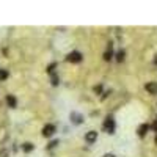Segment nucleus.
<instances>
[{"mask_svg":"<svg viewBox=\"0 0 157 157\" xmlns=\"http://www.w3.org/2000/svg\"><path fill=\"white\" fill-rule=\"evenodd\" d=\"M102 129H104V132H107V134H115V121H113L112 116H107L105 118Z\"/></svg>","mask_w":157,"mask_h":157,"instance_id":"nucleus-1","label":"nucleus"},{"mask_svg":"<svg viewBox=\"0 0 157 157\" xmlns=\"http://www.w3.org/2000/svg\"><path fill=\"white\" fill-rule=\"evenodd\" d=\"M66 60L69 63H80L82 61V54H80V52H77V50H74V52H71V54L66 57Z\"/></svg>","mask_w":157,"mask_h":157,"instance_id":"nucleus-2","label":"nucleus"},{"mask_svg":"<svg viewBox=\"0 0 157 157\" xmlns=\"http://www.w3.org/2000/svg\"><path fill=\"white\" fill-rule=\"evenodd\" d=\"M54 132H55V126L54 124H46L43 127V135L44 137H52V135H54Z\"/></svg>","mask_w":157,"mask_h":157,"instance_id":"nucleus-3","label":"nucleus"},{"mask_svg":"<svg viewBox=\"0 0 157 157\" xmlns=\"http://www.w3.org/2000/svg\"><path fill=\"white\" fill-rule=\"evenodd\" d=\"M85 140H86V143H94L98 140V132L96 130H90V132H86Z\"/></svg>","mask_w":157,"mask_h":157,"instance_id":"nucleus-4","label":"nucleus"},{"mask_svg":"<svg viewBox=\"0 0 157 157\" xmlns=\"http://www.w3.org/2000/svg\"><path fill=\"white\" fill-rule=\"evenodd\" d=\"M145 88H146L148 93H151V94H157V82H149V83L145 85Z\"/></svg>","mask_w":157,"mask_h":157,"instance_id":"nucleus-5","label":"nucleus"},{"mask_svg":"<svg viewBox=\"0 0 157 157\" xmlns=\"http://www.w3.org/2000/svg\"><path fill=\"white\" fill-rule=\"evenodd\" d=\"M148 130H149V126L148 124H141L140 127H138V130H137V132H138V137H145L146 134H148Z\"/></svg>","mask_w":157,"mask_h":157,"instance_id":"nucleus-6","label":"nucleus"},{"mask_svg":"<svg viewBox=\"0 0 157 157\" xmlns=\"http://www.w3.org/2000/svg\"><path fill=\"white\" fill-rule=\"evenodd\" d=\"M6 104H8V107H11V109H16V105H17V101H16V98H14V96L8 94V96H6Z\"/></svg>","mask_w":157,"mask_h":157,"instance_id":"nucleus-7","label":"nucleus"},{"mask_svg":"<svg viewBox=\"0 0 157 157\" xmlns=\"http://www.w3.org/2000/svg\"><path fill=\"white\" fill-rule=\"evenodd\" d=\"M71 120H72V123H75V124H80V123L83 121V116L72 112V113H71Z\"/></svg>","mask_w":157,"mask_h":157,"instance_id":"nucleus-8","label":"nucleus"},{"mask_svg":"<svg viewBox=\"0 0 157 157\" xmlns=\"http://www.w3.org/2000/svg\"><path fill=\"white\" fill-rule=\"evenodd\" d=\"M22 149H24L25 152H30V151L35 149V146L32 145V143H24V145H22Z\"/></svg>","mask_w":157,"mask_h":157,"instance_id":"nucleus-9","label":"nucleus"},{"mask_svg":"<svg viewBox=\"0 0 157 157\" xmlns=\"http://www.w3.org/2000/svg\"><path fill=\"white\" fill-rule=\"evenodd\" d=\"M112 55H113V54H112V44H109V49H107V52L104 54V60H107V61H109V60L112 58Z\"/></svg>","mask_w":157,"mask_h":157,"instance_id":"nucleus-10","label":"nucleus"},{"mask_svg":"<svg viewBox=\"0 0 157 157\" xmlns=\"http://www.w3.org/2000/svg\"><path fill=\"white\" fill-rule=\"evenodd\" d=\"M6 78H8V71L6 69H0V82L6 80Z\"/></svg>","mask_w":157,"mask_h":157,"instance_id":"nucleus-11","label":"nucleus"},{"mask_svg":"<svg viewBox=\"0 0 157 157\" xmlns=\"http://www.w3.org/2000/svg\"><path fill=\"white\" fill-rule=\"evenodd\" d=\"M124 55H126V52H124V50H120V52L116 54V60H118V61H123V60H124Z\"/></svg>","mask_w":157,"mask_h":157,"instance_id":"nucleus-12","label":"nucleus"},{"mask_svg":"<svg viewBox=\"0 0 157 157\" xmlns=\"http://www.w3.org/2000/svg\"><path fill=\"white\" fill-rule=\"evenodd\" d=\"M50 75H52V85H58V83H60L58 77H57L55 74H50Z\"/></svg>","mask_w":157,"mask_h":157,"instance_id":"nucleus-13","label":"nucleus"},{"mask_svg":"<svg viewBox=\"0 0 157 157\" xmlns=\"http://www.w3.org/2000/svg\"><path fill=\"white\" fill-rule=\"evenodd\" d=\"M58 145V140H54V141H50L49 143V149H52V148H55Z\"/></svg>","mask_w":157,"mask_h":157,"instance_id":"nucleus-14","label":"nucleus"},{"mask_svg":"<svg viewBox=\"0 0 157 157\" xmlns=\"http://www.w3.org/2000/svg\"><path fill=\"white\" fill-rule=\"evenodd\" d=\"M0 157H8V151H6V149L0 151Z\"/></svg>","mask_w":157,"mask_h":157,"instance_id":"nucleus-15","label":"nucleus"},{"mask_svg":"<svg viewBox=\"0 0 157 157\" xmlns=\"http://www.w3.org/2000/svg\"><path fill=\"white\" fill-rule=\"evenodd\" d=\"M94 91H96V93H101V85H98V86H94Z\"/></svg>","mask_w":157,"mask_h":157,"instance_id":"nucleus-16","label":"nucleus"},{"mask_svg":"<svg viewBox=\"0 0 157 157\" xmlns=\"http://www.w3.org/2000/svg\"><path fill=\"white\" fill-rule=\"evenodd\" d=\"M152 129H154V130H155V132H157V120H155V123L152 124Z\"/></svg>","mask_w":157,"mask_h":157,"instance_id":"nucleus-17","label":"nucleus"},{"mask_svg":"<svg viewBox=\"0 0 157 157\" xmlns=\"http://www.w3.org/2000/svg\"><path fill=\"white\" fill-rule=\"evenodd\" d=\"M102 157H115V155H113V154H104Z\"/></svg>","mask_w":157,"mask_h":157,"instance_id":"nucleus-18","label":"nucleus"},{"mask_svg":"<svg viewBox=\"0 0 157 157\" xmlns=\"http://www.w3.org/2000/svg\"><path fill=\"white\" fill-rule=\"evenodd\" d=\"M154 63H155V64H157V55H155V58H154Z\"/></svg>","mask_w":157,"mask_h":157,"instance_id":"nucleus-19","label":"nucleus"},{"mask_svg":"<svg viewBox=\"0 0 157 157\" xmlns=\"http://www.w3.org/2000/svg\"><path fill=\"white\" fill-rule=\"evenodd\" d=\"M155 145H157V137H155Z\"/></svg>","mask_w":157,"mask_h":157,"instance_id":"nucleus-20","label":"nucleus"}]
</instances>
